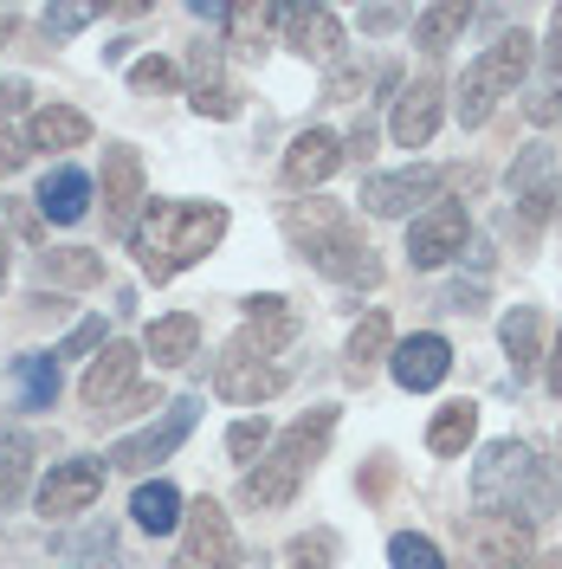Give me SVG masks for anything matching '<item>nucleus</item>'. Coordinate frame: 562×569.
<instances>
[{"instance_id": "obj_39", "label": "nucleus", "mask_w": 562, "mask_h": 569, "mask_svg": "<svg viewBox=\"0 0 562 569\" xmlns=\"http://www.w3.org/2000/svg\"><path fill=\"white\" fill-rule=\"evenodd\" d=\"M188 104L201 110V117H213V123H227V117H240V91L233 84H201Z\"/></svg>"}, {"instance_id": "obj_12", "label": "nucleus", "mask_w": 562, "mask_h": 569, "mask_svg": "<svg viewBox=\"0 0 562 569\" xmlns=\"http://www.w3.org/2000/svg\"><path fill=\"white\" fill-rule=\"evenodd\" d=\"M304 266L323 272V279H337V284H382V259H375V247L362 240L355 220H343L337 233H323L317 247H304Z\"/></svg>"}, {"instance_id": "obj_27", "label": "nucleus", "mask_w": 562, "mask_h": 569, "mask_svg": "<svg viewBox=\"0 0 562 569\" xmlns=\"http://www.w3.org/2000/svg\"><path fill=\"white\" fill-rule=\"evenodd\" d=\"M498 337H504V356H511V369H518V382H524L530 369L543 362V318H536V305H518L511 318L498 323Z\"/></svg>"}, {"instance_id": "obj_21", "label": "nucleus", "mask_w": 562, "mask_h": 569, "mask_svg": "<svg viewBox=\"0 0 562 569\" xmlns=\"http://www.w3.org/2000/svg\"><path fill=\"white\" fill-rule=\"evenodd\" d=\"M142 356H155V369H181V362H194L201 356V318L194 311H169V318L149 323V337H142Z\"/></svg>"}, {"instance_id": "obj_45", "label": "nucleus", "mask_w": 562, "mask_h": 569, "mask_svg": "<svg viewBox=\"0 0 562 569\" xmlns=\"http://www.w3.org/2000/svg\"><path fill=\"white\" fill-rule=\"evenodd\" d=\"M401 20H414V13H408V7H362V27H369V33H394Z\"/></svg>"}, {"instance_id": "obj_3", "label": "nucleus", "mask_w": 562, "mask_h": 569, "mask_svg": "<svg viewBox=\"0 0 562 569\" xmlns=\"http://www.w3.org/2000/svg\"><path fill=\"white\" fill-rule=\"evenodd\" d=\"M330 433H337V408H311V415H298L284 433H272V447L240 472V505H252V511H279V505H291L298 486L311 479V466L323 460Z\"/></svg>"}, {"instance_id": "obj_11", "label": "nucleus", "mask_w": 562, "mask_h": 569, "mask_svg": "<svg viewBox=\"0 0 562 569\" xmlns=\"http://www.w3.org/2000/svg\"><path fill=\"white\" fill-rule=\"evenodd\" d=\"M446 188V169H433V162H414V169H388V176H369L362 181V208L382 213V220H408V213L421 208V201H433Z\"/></svg>"}, {"instance_id": "obj_18", "label": "nucleus", "mask_w": 562, "mask_h": 569, "mask_svg": "<svg viewBox=\"0 0 562 569\" xmlns=\"http://www.w3.org/2000/svg\"><path fill=\"white\" fill-rule=\"evenodd\" d=\"M511 201L530 213H556V149L550 142H530V149H518V162H511Z\"/></svg>"}, {"instance_id": "obj_16", "label": "nucleus", "mask_w": 562, "mask_h": 569, "mask_svg": "<svg viewBox=\"0 0 562 569\" xmlns=\"http://www.w3.org/2000/svg\"><path fill=\"white\" fill-rule=\"evenodd\" d=\"M388 376L408 395L440 389V382L453 376V343H446L440 330H414V337H401V343L388 350Z\"/></svg>"}, {"instance_id": "obj_9", "label": "nucleus", "mask_w": 562, "mask_h": 569, "mask_svg": "<svg viewBox=\"0 0 562 569\" xmlns=\"http://www.w3.org/2000/svg\"><path fill=\"white\" fill-rule=\"evenodd\" d=\"M465 240H472L465 208H459V201H433V208H421L408 220V266H414V272H433V266L459 259Z\"/></svg>"}, {"instance_id": "obj_1", "label": "nucleus", "mask_w": 562, "mask_h": 569, "mask_svg": "<svg viewBox=\"0 0 562 569\" xmlns=\"http://www.w3.org/2000/svg\"><path fill=\"white\" fill-rule=\"evenodd\" d=\"M227 227H233V213L220 208V201H149L137 233H130V252H137L149 284H169L194 259H208L227 240Z\"/></svg>"}, {"instance_id": "obj_37", "label": "nucleus", "mask_w": 562, "mask_h": 569, "mask_svg": "<svg viewBox=\"0 0 562 569\" xmlns=\"http://www.w3.org/2000/svg\"><path fill=\"white\" fill-rule=\"evenodd\" d=\"M175 84H181V71L169 66V59H155V52L130 66V91H142V98H149V91H175Z\"/></svg>"}, {"instance_id": "obj_23", "label": "nucleus", "mask_w": 562, "mask_h": 569, "mask_svg": "<svg viewBox=\"0 0 562 569\" xmlns=\"http://www.w3.org/2000/svg\"><path fill=\"white\" fill-rule=\"evenodd\" d=\"M91 142V117L71 104H39L27 117V149H84Z\"/></svg>"}, {"instance_id": "obj_34", "label": "nucleus", "mask_w": 562, "mask_h": 569, "mask_svg": "<svg viewBox=\"0 0 562 569\" xmlns=\"http://www.w3.org/2000/svg\"><path fill=\"white\" fill-rule=\"evenodd\" d=\"M369 78H375V66H369V59H337V66H330V78H323V98H330V104H355V98L369 91Z\"/></svg>"}, {"instance_id": "obj_6", "label": "nucleus", "mask_w": 562, "mask_h": 569, "mask_svg": "<svg viewBox=\"0 0 562 569\" xmlns=\"http://www.w3.org/2000/svg\"><path fill=\"white\" fill-rule=\"evenodd\" d=\"M169 569H247V550H240V537L213 498H194L181 511V550Z\"/></svg>"}, {"instance_id": "obj_43", "label": "nucleus", "mask_w": 562, "mask_h": 569, "mask_svg": "<svg viewBox=\"0 0 562 569\" xmlns=\"http://www.w3.org/2000/svg\"><path fill=\"white\" fill-rule=\"evenodd\" d=\"M27 156H33V149H27V137H13V130H7V123H0V181L13 176V169H20V162H27Z\"/></svg>"}, {"instance_id": "obj_7", "label": "nucleus", "mask_w": 562, "mask_h": 569, "mask_svg": "<svg viewBox=\"0 0 562 569\" xmlns=\"http://www.w3.org/2000/svg\"><path fill=\"white\" fill-rule=\"evenodd\" d=\"M194 421H201V401H194V395H175V401L162 408V421H149L142 433H123V440L110 447V466H117V472H149V466L175 460V447L194 433Z\"/></svg>"}, {"instance_id": "obj_41", "label": "nucleus", "mask_w": 562, "mask_h": 569, "mask_svg": "<svg viewBox=\"0 0 562 569\" xmlns=\"http://www.w3.org/2000/svg\"><path fill=\"white\" fill-rule=\"evenodd\" d=\"M213 71H220V39H201V46L188 52V78H194V91H201V84H220Z\"/></svg>"}, {"instance_id": "obj_46", "label": "nucleus", "mask_w": 562, "mask_h": 569, "mask_svg": "<svg viewBox=\"0 0 562 569\" xmlns=\"http://www.w3.org/2000/svg\"><path fill=\"white\" fill-rule=\"evenodd\" d=\"M27 98H33V84H27V78H0V117L27 110Z\"/></svg>"}, {"instance_id": "obj_15", "label": "nucleus", "mask_w": 562, "mask_h": 569, "mask_svg": "<svg viewBox=\"0 0 562 569\" xmlns=\"http://www.w3.org/2000/svg\"><path fill=\"white\" fill-rule=\"evenodd\" d=\"M440 110H446V84H440V71L408 78L401 98H394V117H388V137L401 142V149H426L433 130H440Z\"/></svg>"}, {"instance_id": "obj_32", "label": "nucleus", "mask_w": 562, "mask_h": 569, "mask_svg": "<svg viewBox=\"0 0 562 569\" xmlns=\"http://www.w3.org/2000/svg\"><path fill=\"white\" fill-rule=\"evenodd\" d=\"M337 550H343V537L330 531V525H317V531H298L284 543V563L291 569H337Z\"/></svg>"}, {"instance_id": "obj_52", "label": "nucleus", "mask_w": 562, "mask_h": 569, "mask_svg": "<svg viewBox=\"0 0 562 569\" xmlns=\"http://www.w3.org/2000/svg\"><path fill=\"white\" fill-rule=\"evenodd\" d=\"M550 395H562V337H556V350H550Z\"/></svg>"}, {"instance_id": "obj_5", "label": "nucleus", "mask_w": 562, "mask_h": 569, "mask_svg": "<svg viewBox=\"0 0 562 569\" xmlns=\"http://www.w3.org/2000/svg\"><path fill=\"white\" fill-rule=\"evenodd\" d=\"M530 46H536V39L518 27V33H504L498 46H485V52L465 66V78H459V91H453V110H459V123H465V130H479V123L498 110V98H511V91L524 84L530 59H536Z\"/></svg>"}, {"instance_id": "obj_20", "label": "nucleus", "mask_w": 562, "mask_h": 569, "mask_svg": "<svg viewBox=\"0 0 562 569\" xmlns=\"http://www.w3.org/2000/svg\"><path fill=\"white\" fill-rule=\"evenodd\" d=\"M343 162V137H330V130H298L291 149H284V188H317V181L330 176Z\"/></svg>"}, {"instance_id": "obj_2", "label": "nucleus", "mask_w": 562, "mask_h": 569, "mask_svg": "<svg viewBox=\"0 0 562 569\" xmlns=\"http://www.w3.org/2000/svg\"><path fill=\"white\" fill-rule=\"evenodd\" d=\"M472 498H479V511H511L524 525H543L562 511V472L536 460V447H524V440H498L472 466Z\"/></svg>"}, {"instance_id": "obj_48", "label": "nucleus", "mask_w": 562, "mask_h": 569, "mask_svg": "<svg viewBox=\"0 0 562 569\" xmlns=\"http://www.w3.org/2000/svg\"><path fill=\"white\" fill-rule=\"evenodd\" d=\"M7 220H13V233H20V240H39V208H27V201H7Z\"/></svg>"}, {"instance_id": "obj_36", "label": "nucleus", "mask_w": 562, "mask_h": 569, "mask_svg": "<svg viewBox=\"0 0 562 569\" xmlns=\"http://www.w3.org/2000/svg\"><path fill=\"white\" fill-rule=\"evenodd\" d=\"M265 20H272V7H227V46L233 52H259V33H265Z\"/></svg>"}, {"instance_id": "obj_8", "label": "nucleus", "mask_w": 562, "mask_h": 569, "mask_svg": "<svg viewBox=\"0 0 562 569\" xmlns=\"http://www.w3.org/2000/svg\"><path fill=\"white\" fill-rule=\"evenodd\" d=\"M104 472H110V466L91 460V453L59 460L46 479H39V492H33L39 518H46V525H66V518H78V511H91V505H98V492H104Z\"/></svg>"}, {"instance_id": "obj_50", "label": "nucleus", "mask_w": 562, "mask_h": 569, "mask_svg": "<svg viewBox=\"0 0 562 569\" xmlns=\"http://www.w3.org/2000/svg\"><path fill=\"white\" fill-rule=\"evenodd\" d=\"M13 33H20V7H0V46H13Z\"/></svg>"}, {"instance_id": "obj_51", "label": "nucleus", "mask_w": 562, "mask_h": 569, "mask_svg": "<svg viewBox=\"0 0 562 569\" xmlns=\"http://www.w3.org/2000/svg\"><path fill=\"white\" fill-rule=\"evenodd\" d=\"M130 46H137V39H110V46H104V66H123V59H130Z\"/></svg>"}, {"instance_id": "obj_29", "label": "nucleus", "mask_w": 562, "mask_h": 569, "mask_svg": "<svg viewBox=\"0 0 562 569\" xmlns=\"http://www.w3.org/2000/svg\"><path fill=\"white\" fill-rule=\"evenodd\" d=\"M343 220H350V213L337 208V201H291V208H284V240L304 252V247H317L323 233H337Z\"/></svg>"}, {"instance_id": "obj_33", "label": "nucleus", "mask_w": 562, "mask_h": 569, "mask_svg": "<svg viewBox=\"0 0 562 569\" xmlns=\"http://www.w3.org/2000/svg\"><path fill=\"white\" fill-rule=\"evenodd\" d=\"M388 563L394 569H446V557H440V543L426 531H394L388 537Z\"/></svg>"}, {"instance_id": "obj_40", "label": "nucleus", "mask_w": 562, "mask_h": 569, "mask_svg": "<svg viewBox=\"0 0 562 569\" xmlns=\"http://www.w3.org/2000/svg\"><path fill=\"white\" fill-rule=\"evenodd\" d=\"M104 343H110V337H104V318H78V323H71V337H66L52 356H98Z\"/></svg>"}, {"instance_id": "obj_17", "label": "nucleus", "mask_w": 562, "mask_h": 569, "mask_svg": "<svg viewBox=\"0 0 562 569\" xmlns=\"http://www.w3.org/2000/svg\"><path fill=\"white\" fill-rule=\"evenodd\" d=\"M279 27L298 59H317V66L343 59V20H337V7H279Z\"/></svg>"}, {"instance_id": "obj_42", "label": "nucleus", "mask_w": 562, "mask_h": 569, "mask_svg": "<svg viewBox=\"0 0 562 569\" xmlns=\"http://www.w3.org/2000/svg\"><path fill=\"white\" fill-rule=\"evenodd\" d=\"M369 156H375V123H355L350 137H343V162H355V169H362Z\"/></svg>"}, {"instance_id": "obj_10", "label": "nucleus", "mask_w": 562, "mask_h": 569, "mask_svg": "<svg viewBox=\"0 0 562 569\" xmlns=\"http://www.w3.org/2000/svg\"><path fill=\"white\" fill-rule=\"evenodd\" d=\"M142 208H149V181H142V156L130 142H110L104 149V227L117 240L137 233Z\"/></svg>"}, {"instance_id": "obj_28", "label": "nucleus", "mask_w": 562, "mask_h": 569, "mask_svg": "<svg viewBox=\"0 0 562 569\" xmlns=\"http://www.w3.org/2000/svg\"><path fill=\"white\" fill-rule=\"evenodd\" d=\"M472 20H479V13H472V7H459V0L421 7V13H414V33H421V52H426V59H440V52H446V46H453V39L465 33Z\"/></svg>"}, {"instance_id": "obj_47", "label": "nucleus", "mask_w": 562, "mask_h": 569, "mask_svg": "<svg viewBox=\"0 0 562 569\" xmlns=\"http://www.w3.org/2000/svg\"><path fill=\"white\" fill-rule=\"evenodd\" d=\"M149 408H169V401H162V389H130L117 415H149ZM117 415H110V421H117Z\"/></svg>"}, {"instance_id": "obj_13", "label": "nucleus", "mask_w": 562, "mask_h": 569, "mask_svg": "<svg viewBox=\"0 0 562 569\" xmlns=\"http://www.w3.org/2000/svg\"><path fill=\"white\" fill-rule=\"evenodd\" d=\"M137 369H142V350L137 343H104V350L91 356V369H84V382H78V401L110 421L117 408H123V395L137 389Z\"/></svg>"}, {"instance_id": "obj_31", "label": "nucleus", "mask_w": 562, "mask_h": 569, "mask_svg": "<svg viewBox=\"0 0 562 569\" xmlns=\"http://www.w3.org/2000/svg\"><path fill=\"white\" fill-rule=\"evenodd\" d=\"M27 479H33V447H27L20 433H7V427H0V511H7V505H20Z\"/></svg>"}, {"instance_id": "obj_49", "label": "nucleus", "mask_w": 562, "mask_h": 569, "mask_svg": "<svg viewBox=\"0 0 562 569\" xmlns=\"http://www.w3.org/2000/svg\"><path fill=\"white\" fill-rule=\"evenodd\" d=\"M543 66H550V71L562 78V7L550 13V46H543Z\"/></svg>"}, {"instance_id": "obj_25", "label": "nucleus", "mask_w": 562, "mask_h": 569, "mask_svg": "<svg viewBox=\"0 0 562 569\" xmlns=\"http://www.w3.org/2000/svg\"><path fill=\"white\" fill-rule=\"evenodd\" d=\"M181 511H188V498H181L169 479H149V486H137V498H130V518H137V531H149V537L181 531Z\"/></svg>"}, {"instance_id": "obj_14", "label": "nucleus", "mask_w": 562, "mask_h": 569, "mask_svg": "<svg viewBox=\"0 0 562 569\" xmlns=\"http://www.w3.org/2000/svg\"><path fill=\"white\" fill-rule=\"evenodd\" d=\"M465 543H472V557L485 569H524L530 557H536L530 525L511 518V511H472V518H465Z\"/></svg>"}, {"instance_id": "obj_26", "label": "nucleus", "mask_w": 562, "mask_h": 569, "mask_svg": "<svg viewBox=\"0 0 562 569\" xmlns=\"http://www.w3.org/2000/svg\"><path fill=\"white\" fill-rule=\"evenodd\" d=\"M472 440H479V408H472V401H446V408L426 421V453H440V460H465Z\"/></svg>"}, {"instance_id": "obj_22", "label": "nucleus", "mask_w": 562, "mask_h": 569, "mask_svg": "<svg viewBox=\"0 0 562 569\" xmlns=\"http://www.w3.org/2000/svg\"><path fill=\"white\" fill-rule=\"evenodd\" d=\"M39 284H59V291H91V284H104V252L91 247H52L33 259Z\"/></svg>"}, {"instance_id": "obj_53", "label": "nucleus", "mask_w": 562, "mask_h": 569, "mask_svg": "<svg viewBox=\"0 0 562 569\" xmlns=\"http://www.w3.org/2000/svg\"><path fill=\"white\" fill-rule=\"evenodd\" d=\"M0 284H7V233H0Z\"/></svg>"}, {"instance_id": "obj_24", "label": "nucleus", "mask_w": 562, "mask_h": 569, "mask_svg": "<svg viewBox=\"0 0 562 569\" xmlns=\"http://www.w3.org/2000/svg\"><path fill=\"white\" fill-rule=\"evenodd\" d=\"M7 376H13V389H20V408H27V415H46V408L59 401V356L52 350L13 356Z\"/></svg>"}, {"instance_id": "obj_19", "label": "nucleus", "mask_w": 562, "mask_h": 569, "mask_svg": "<svg viewBox=\"0 0 562 569\" xmlns=\"http://www.w3.org/2000/svg\"><path fill=\"white\" fill-rule=\"evenodd\" d=\"M91 176L84 169H71V162H59L52 176L39 181V194H33V208H39V220H52V227H78L84 213H91Z\"/></svg>"}, {"instance_id": "obj_4", "label": "nucleus", "mask_w": 562, "mask_h": 569, "mask_svg": "<svg viewBox=\"0 0 562 569\" xmlns=\"http://www.w3.org/2000/svg\"><path fill=\"white\" fill-rule=\"evenodd\" d=\"M298 337V318L284 311V318H247L240 337H227V350L213 362V395L220 401H233V408H259V401H272L284 389V362L279 350Z\"/></svg>"}, {"instance_id": "obj_44", "label": "nucleus", "mask_w": 562, "mask_h": 569, "mask_svg": "<svg viewBox=\"0 0 562 569\" xmlns=\"http://www.w3.org/2000/svg\"><path fill=\"white\" fill-rule=\"evenodd\" d=\"M446 311H485V279H459L453 291H446Z\"/></svg>"}, {"instance_id": "obj_38", "label": "nucleus", "mask_w": 562, "mask_h": 569, "mask_svg": "<svg viewBox=\"0 0 562 569\" xmlns=\"http://www.w3.org/2000/svg\"><path fill=\"white\" fill-rule=\"evenodd\" d=\"M91 20H98V7H46V13H39L46 39H71V33H84Z\"/></svg>"}, {"instance_id": "obj_30", "label": "nucleus", "mask_w": 562, "mask_h": 569, "mask_svg": "<svg viewBox=\"0 0 562 569\" xmlns=\"http://www.w3.org/2000/svg\"><path fill=\"white\" fill-rule=\"evenodd\" d=\"M388 350H394V323H388V311H369V318L350 330V376H369L375 362H388Z\"/></svg>"}, {"instance_id": "obj_35", "label": "nucleus", "mask_w": 562, "mask_h": 569, "mask_svg": "<svg viewBox=\"0 0 562 569\" xmlns=\"http://www.w3.org/2000/svg\"><path fill=\"white\" fill-rule=\"evenodd\" d=\"M265 447H272V421H265V415H247V421L227 427V453H233L240 466H252Z\"/></svg>"}]
</instances>
